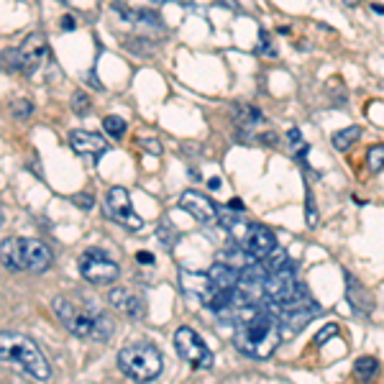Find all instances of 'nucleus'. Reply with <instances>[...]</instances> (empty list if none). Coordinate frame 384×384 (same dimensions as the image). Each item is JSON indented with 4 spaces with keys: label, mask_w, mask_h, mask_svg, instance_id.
<instances>
[{
    "label": "nucleus",
    "mask_w": 384,
    "mask_h": 384,
    "mask_svg": "<svg viewBox=\"0 0 384 384\" xmlns=\"http://www.w3.org/2000/svg\"><path fill=\"white\" fill-rule=\"evenodd\" d=\"M236 335L234 343L249 359H269L279 343V320L264 302L241 305L234 315Z\"/></svg>",
    "instance_id": "nucleus-1"
},
{
    "label": "nucleus",
    "mask_w": 384,
    "mask_h": 384,
    "mask_svg": "<svg viewBox=\"0 0 384 384\" xmlns=\"http://www.w3.org/2000/svg\"><path fill=\"white\" fill-rule=\"evenodd\" d=\"M54 308V315L59 317V323L67 328L69 333L77 335V338H90V341H108L113 331H116V320L98 310L95 305H87V302H77L72 297H54L51 302Z\"/></svg>",
    "instance_id": "nucleus-2"
},
{
    "label": "nucleus",
    "mask_w": 384,
    "mask_h": 384,
    "mask_svg": "<svg viewBox=\"0 0 384 384\" xmlns=\"http://www.w3.org/2000/svg\"><path fill=\"white\" fill-rule=\"evenodd\" d=\"M0 354L3 361H10L26 372V374L36 379V382H49L51 379V367L44 351L36 346V341H31L24 333H13V331H3L0 333Z\"/></svg>",
    "instance_id": "nucleus-3"
},
{
    "label": "nucleus",
    "mask_w": 384,
    "mask_h": 384,
    "mask_svg": "<svg viewBox=\"0 0 384 384\" xmlns=\"http://www.w3.org/2000/svg\"><path fill=\"white\" fill-rule=\"evenodd\" d=\"M54 254L39 238H6L3 241V267L13 272L42 274L51 267Z\"/></svg>",
    "instance_id": "nucleus-4"
},
{
    "label": "nucleus",
    "mask_w": 384,
    "mask_h": 384,
    "mask_svg": "<svg viewBox=\"0 0 384 384\" xmlns=\"http://www.w3.org/2000/svg\"><path fill=\"white\" fill-rule=\"evenodd\" d=\"M162 354L151 343H134L118 351V369L136 384L154 382L162 374Z\"/></svg>",
    "instance_id": "nucleus-5"
},
{
    "label": "nucleus",
    "mask_w": 384,
    "mask_h": 384,
    "mask_svg": "<svg viewBox=\"0 0 384 384\" xmlns=\"http://www.w3.org/2000/svg\"><path fill=\"white\" fill-rule=\"evenodd\" d=\"M261 302L277 315L282 333H297V331H302V328L308 326L310 320L320 313V305L310 297L308 290H305L302 284L297 287V293H295L293 300L282 302V305H274V302H267V300H261Z\"/></svg>",
    "instance_id": "nucleus-6"
},
{
    "label": "nucleus",
    "mask_w": 384,
    "mask_h": 384,
    "mask_svg": "<svg viewBox=\"0 0 384 384\" xmlns=\"http://www.w3.org/2000/svg\"><path fill=\"white\" fill-rule=\"evenodd\" d=\"M80 274L90 284H113L121 277V267L103 249H87L80 256Z\"/></svg>",
    "instance_id": "nucleus-7"
},
{
    "label": "nucleus",
    "mask_w": 384,
    "mask_h": 384,
    "mask_svg": "<svg viewBox=\"0 0 384 384\" xmlns=\"http://www.w3.org/2000/svg\"><path fill=\"white\" fill-rule=\"evenodd\" d=\"M175 351L195 369L213 367V354H210L208 343L202 341L200 333H195V331L187 326L177 328L175 331Z\"/></svg>",
    "instance_id": "nucleus-8"
},
{
    "label": "nucleus",
    "mask_w": 384,
    "mask_h": 384,
    "mask_svg": "<svg viewBox=\"0 0 384 384\" xmlns=\"http://www.w3.org/2000/svg\"><path fill=\"white\" fill-rule=\"evenodd\" d=\"M105 213L128 231H139L143 226V218L134 210L131 195L123 187H110L105 192Z\"/></svg>",
    "instance_id": "nucleus-9"
},
{
    "label": "nucleus",
    "mask_w": 384,
    "mask_h": 384,
    "mask_svg": "<svg viewBox=\"0 0 384 384\" xmlns=\"http://www.w3.org/2000/svg\"><path fill=\"white\" fill-rule=\"evenodd\" d=\"M108 305L121 315L131 317V320H141L146 315V302L141 295H136L128 287H110L108 293Z\"/></svg>",
    "instance_id": "nucleus-10"
},
{
    "label": "nucleus",
    "mask_w": 384,
    "mask_h": 384,
    "mask_svg": "<svg viewBox=\"0 0 384 384\" xmlns=\"http://www.w3.org/2000/svg\"><path fill=\"white\" fill-rule=\"evenodd\" d=\"M180 208L184 210V213H190L198 223H213V220H218L220 218V213H218V205L213 200H210L208 195H202V192H195V190H187L180 195Z\"/></svg>",
    "instance_id": "nucleus-11"
},
{
    "label": "nucleus",
    "mask_w": 384,
    "mask_h": 384,
    "mask_svg": "<svg viewBox=\"0 0 384 384\" xmlns=\"http://www.w3.org/2000/svg\"><path fill=\"white\" fill-rule=\"evenodd\" d=\"M241 246L251 259L261 261V259H267L269 254L277 249V236L272 234L267 226H249Z\"/></svg>",
    "instance_id": "nucleus-12"
},
{
    "label": "nucleus",
    "mask_w": 384,
    "mask_h": 384,
    "mask_svg": "<svg viewBox=\"0 0 384 384\" xmlns=\"http://www.w3.org/2000/svg\"><path fill=\"white\" fill-rule=\"evenodd\" d=\"M69 146H72L80 157H87V159H92V162H98V159H103L108 154L105 139L98 134H90V131H82V128H77V131L69 134Z\"/></svg>",
    "instance_id": "nucleus-13"
},
{
    "label": "nucleus",
    "mask_w": 384,
    "mask_h": 384,
    "mask_svg": "<svg viewBox=\"0 0 384 384\" xmlns=\"http://www.w3.org/2000/svg\"><path fill=\"white\" fill-rule=\"evenodd\" d=\"M18 54H21V69L26 75H34L39 62L46 57V39H44V34L36 31V34L26 36L24 44L18 46Z\"/></svg>",
    "instance_id": "nucleus-14"
},
{
    "label": "nucleus",
    "mask_w": 384,
    "mask_h": 384,
    "mask_svg": "<svg viewBox=\"0 0 384 384\" xmlns=\"http://www.w3.org/2000/svg\"><path fill=\"white\" fill-rule=\"evenodd\" d=\"M346 295H349L351 308L356 310L359 315H369V313H372V308H374V297H372L367 287H364L354 274H349V272H346Z\"/></svg>",
    "instance_id": "nucleus-15"
},
{
    "label": "nucleus",
    "mask_w": 384,
    "mask_h": 384,
    "mask_svg": "<svg viewBox=\"0 0 384 384\" xmlns=\"http://www.w3.org/2000/svg\"><path fill=\"white\" fill-rule=\"evenodd\" d=\"M208 274L218 290H236V287H238V279H241V269L231 267L226 261H218V264L210 267Z\"/></svg>",
    "instance_id": "nucleus-16"
},
{
    "label": "nucleus",
    "mask_w": 384,
    "mask_h": 384,
    "mask_svg": "<svg viewBox=\"0 0 384 384\" xmlns=\"http://www.w3.org/2000/svg\"><path fill=\"white\" fill-rule=\"evenodd\" d=\"M234 116L241 125H256L264 123V113L256 105H246V103H236L234 105Z\"/></svg>",
    "instance_id": "nucleus-17"
},
{
    "label": "nucleus",
    "mask_w": 384,
    "mask_h": 384,
    "mask_svg": "<svg viewBox=\"0 0 384 384\" xmlns=\"http://www.w3.org/2000/svg\"><path fill=\"white\" fill-rule=\"evenodd\" d=\"M361 139V128L359 125H349V128H343V131H335L331 136V143H333L335 151H346L354 141H359Z\"/></svg>",
    "instance_id": "nucleus-18"
},
{
    "label": "nucleus",
    "mask_w": 384,
    "mask_h": 384,
    "mask_svg": "<svg viewBox=\"0 0 384 384\" xmlns=\"http://www.w3.org/2000/svg\"><path fill=\"white\" fill-rule=\"evenodd\" d=\"M376 372H379V361L374 356H361L354 364V374L359 376V379H372V376H376Z\"/></svg>",
    "instance_id": "nucleus-19"
},
{
    "label": "nucleus",
    "mask_w": 384,
    "mask_h": 384,
    "mask_svg": "<svg viewBox=\"0 0 384 384\" xmlns=\"http://www.w3.org/2000/svg\"><path fill=\"white\" fill-rule=\"evenodd\" d=\"M103 128H105V134L113 136V139H123L125 131H128V125L121 116H105L103 118Z\"/></svg>",
    "instance_id": "nucleus-20"
},
{
    "label": "nucleus",
    "mask_w": 384,
    "mask_h": 384,
    "mask_svg": "<svg viewBox=\"0 0 384 384\" xmlns=\"http://www.w3.org/2000/svg\"><path fill=\"white\" fill-rule=\"evenodd\" d=\"M290 261H293V259L287 256V251L277 246V249L272 251V254H269L267 259H264V267H267V272L272 274V272H279V269H284L287 264H290Z\"/></svg>",
    "instance_id": "nucleus-21"
},
{
    "label": "nucleus",
    "mask_w": 384,
    "mask_h": 384,
    "mask_svg": "<svg viewBox=\"0 0 384 384\" xmlns=\"http://www.w3.org/2000/svg\"><path fill=\"white\" fill-rule=\"evenodd\" d=\"M367 164L372 172L384 169V146L382 143H376V146H372V149L367 151Z\"/></svg>",
    "instance_id": "nucleus-22"
},
{
    "label": "nucleus",
    "mask_w": 384,
    "mask_h": 384,
    "mask_svg": "<svg viewBox=\"0 0 384 384\" xmlns=\"http://www.w3.org/2000/svg\"><path fill=\"white\" fill-rule=\"evenodd\" d=\"M10 110H13V116H16L18 121H26L28 116H34V103L18 98V101L10 103Z\"/></svg>",
    "instance_id": "nucleus-23"
},
{
    "label": "nucleus",
    "mask_w": 384,
    "mask_h": 384,
    "mask_svg": "<svg viewBox=\"0 0 384 384\" xmlns=\"http://www.w3.org/2000/svg\"><path fill=\"white\" fill-rule=\"evenodd\" d=\"M125 46L131 54H141V57H149L151 49H154V44L149 39H134V42H125Z\"/></svg>",
    "instance_id": "nucleus-24"
},
{
    "label": "nucleus",
    "mask_w": 384,
    "mask_h": 384,
    "mask_svg": "<svg viewBox=\"0 0 384 384\" xmlns=\"http://www.w3.org/2000/svg\"><path fill=\"white\" fill-rule=\"evenodd\" d=\"M159 241L164 243V246H172V241H175L177 238V231H175V226H172V223H169V220H162V223H159Z\"/></svg>",
    "instance_id": "nucleus-25"
},
{
    "label": "nucleus",
    "mask_w": 384,
    "mask_h": 384,
    "mask_svg": "<svg viewBox=\"0 0 384 384\" xmlns=\"http://www.w3.org/2000/svg\"><path fill=\"white\" fill-rule=\"evenodd\" d=\"M3 67H6V72H16V69H21V54H18V49L3 51Z\"/></svg>",
    "instance_id": "nucleus-26"
},
{
    "label": "nucleus",
    "mask_w": 384,
    "mask_h": 384,
    "mask_svg": "<svg viewBox=\"0 0 384 384\" xmlns=\"http://www.w3.org/2000/svg\"><path fill=\"white\" fill-rule=\"evenodd\" d=\"M72 110H75V113H80V116H85V113L90 110V98H87L82 90L72 95Z\"/></svg>",
    "instance_id": "nucleus-27"
},
{
    "label": "nucleus",
    "mask_w": 384,
    "mask_h": 384,
    "mask_svg": "<svg viewBox=\"0 0 384 384\" xmlns=\"http://www.w3.org/2000/svg\"><path fill=\"white\" fill-rule=\"evenodd\" d=\"M333 335H338V326L335 323H328V326H323V331L317 333V338H315V343L317 346H323V343H328Z\"/></svg>",
    "instance_id": "nucleus-28"
},
{
    "label": "nucleus",
    "mask_w": 384,
    "mask_h": 384,
    "mask_svg": "<svg viewBox=\"0 0 384 384\" xmlns=\"http://www.w3.org/2000/svg\"><path fill=\"white\" fill-rule=\"evenodd\" d=\"M141 149L146 151V154H151V157H159L162 154V143L157 141V139H141Z\"/></svg>",
    "instance_id": "nucleus-29"
},
{
    "label": "nucleus",
    "mask_w": 384,
    "mask_h": 384,
    "mask_svg": "<svg viewBox=\"0 0 384 384\" xmlns=\"http://www.w3.org/2000/svg\"><path fill=\"white\" fill-rule=\"evenodd\" d=\"M259 42H261V54H267V57H277V51L272 49V44H269V34L267 31H261L259 34Z\"/></svg>",
    "instance_id": "nucleus-30"
},
{
    "label": "nucleus",
    "mask_w": 384,
    "mask_h": 384,
    "mask_svg": "<svg viewBox=\"0 0 384 384\" xmlns=\"http://www.w3.org/2000/svg\"><path fill=\"white\" fill-rule=\"evenodd\" d=\"M317 223V213H315V205H313V192H308V226L315 228Z\"/></svg>",
    "instance_id": "nucleus-31"
},
{
    "label": "nucleus",
    "mask_w": 384,
    "mask_h": 384,
    "mask_svg": "<svg viewBox=\"0 0 384 384\" xmlns=\"http://www.w3.org/2000/svg\"><path fill=\"white\" fill-rule=\"evenodd\" d=\"M72 202H75V205H80V208H92V205H95V200H92L90 195H77V198H72Z\"/></svg>",
    "instance_id": "nucleus-32"
},
{
    "label": "nucleus",
    "mask_w": 384,
    "mask_h": 384,
    "mask_svg": "<svg viewBox=\"0 0 384 384\" xmlns=\"http://www.w3.org/2000/svg\"><path fill=\"white\" fill-rule=\"evenodd\" d=\"M287 136H290V143H293V146H300V149L305 146V143H302L300 128H290V134H287Z\"/></svg>",
    "instance_id": "nucleus-33"
},
{
    "label": "nucleus",
    "mask_w": 384,
    "mask_h": 384,
    "mask_svg": "<svg viewBox=\"0 0 384 384\" xmlns=\"http://www.w3.org/2000/svg\"><path fill=\"white\" fill-rule=\"evenodd\" d=\"M59 24H62V31H75L77 21L67 13V16H62V21H59Z\"/></svg>",
    "instance_id": "nucleus-34"
},
{
    "label": "nucleus",
    "mask_w": 384,
    "mask_h": 384,
    "mask_svg": "<svg viewBox=\"0 0 384 384\" xmlns=\"http://www.w3.org/2000/svg\"><path fill=\"white\" fill-rule=\"evenodd\" d=\"M136 259H139V264H151V267H154V256H151L149 251H139Z\"/></svg>",
    "instance_id": "nucleus-35"
},
{
    "label": "nucleus",
    "mask_w": 384,
    "mask_h": 384,
    "mask_svg": "<svg viewBox=\"0 0 384 384\" xmlns=\"http://www.w3.org/2000/svg\"><path fill=\"white\" fill-rule=\"evenodd\" d=\"M216 3H220L228 10H238V0H216Z\"/></svg>",
    "instance_id": "nucleus-36"
},
{
    "label": "nucleus",
    "mask_w": 384,
    "mask_h": 384,
    "mask_svg": "<svg viewBox=\"0 0 384 384\" xmlns=\"http://www.w3.org/2000/svg\"><path fill=\"white\" fill-rule=\"evenodd\" d=\"M208 184H210V190H218V187H220V177H210Z\"/></svg>",
    "instance_id": "nucleus-37"
},
{
    "label": "nucleus",
    "mask_w": 384,
    "mask_h": 384,
    "mask_svg": "<svg viewBox=\"0 0 384 384\" xmlns=\"http://www.w3.org/2000/svg\"><path fill=\"white\" fill-rule=\"evenodd\" d=\"M228 208H231V210H243V202L241 200H231V202H228Z\"/></svg>",
    "instance_id": "nucleus-38"
},
{
    "label": "nucleus",
    "mask_w": 384,
    "mask_h": 384,
    "mask_svg": "<svg viewBox=\"0 0 384 384\" xmlns=\"http://www.w3.org/2000/svg\"><path fill=\"white\" fill-rule=\"evenodd\" d=\"M372 10H374V13H379V16H384V6H379V3H374V6H372Z\"/></svg>",
    "instance_id": "nucleus-39"
},
{
    "label": "nucleus",
    "mask_w": 384,
    "mask_h": 384,
    "mask_svg": "<svg viewBox=\"0 0 384 384\" xmlns=\"http://www.w3.org/2000/svg\"><path fill=\"white\" fill-rule=\"evenodd\" d=\"M343 3H346V6H349V8H354V6H359L361 0H343Z\"/></svg>",
    "instance_id": "nucleus-40"
}]
</instances>
